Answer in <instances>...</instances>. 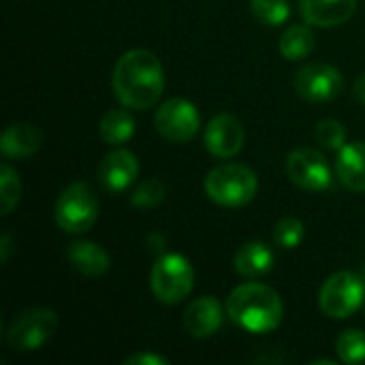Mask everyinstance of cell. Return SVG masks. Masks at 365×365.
<instances>
[{"mask_svg":"<svg viewBox=\"0 0 365 365\" xmlns=\"http://www.w3.org/2000/svg\"><path fill=\"white\" fill-rule=\"evenodd\" d=\"M244 126L242 122L231 113H218L214 115L205 126V148L216 158H233L244 148Z\"/></svg>","mask_w":365,"mask_h":365,"instance_id":"cell-11","label":"cell"},{"mask_svg":"<svg viewBox=\"0 0 365 365\" xmlns=\"http://www.w3.org/2000/svg\"><path fill=\"white\" fill-rule=\"evenodd\" d=\"M156 130L173 143H186L197 137L201 128V115L188 98H169L165 101L154 115Z\"/></svg>","mask_w":365,"mask_h":365,"instance_id":"cell-8","label":"cell"},{"mask_svg":"<svg viewBox=\"0 0 365 365\" xmlns=\"http://www.w3.org/2000/svg\"><path fill=\"white\" fill-rule=\"evenodd\" d=\"M19 197H21L19 175L9 163H2V167H0V214L9 216L15 210V205L19 203Z\"/></svg>","mask_w":365,"mask_h":365,"instance_id":"cell-22","label":"cell"},{"mask_svg":"<svg viewBox=\"0 0 365 365\" xmlns=\"http://www.w3.org/2000/svg\"><path fill=\"white\" fill-rule=\"evenodd\" d=\"M361 278H364V282H365V269H364V276H361Z\"/></svg>","mask_w":365,"mask_h":365,"instance_id":"cell-31","label":"cell"},{"mask_svg":"<svg viewBox=\"0 0 365 365\" xmlns=\"http://www.w3.org/2000/svg\"><path fill=\"white\" fill-rule=\"evenodd\" d=\"M250 13L267 28L282 26L291 15L289 0H250Z\"/></svg>","mask_w":365,"mask_h":365,"instance_id":"cell-21","label":"cell"},{"mask_svg":"<svg viewBox=\"0 0 365 365\" xmlns=\"http://www.w3.org/2000/svg\"><path fill=\"white\" fill-rule=\"evenodd\" d=\"M195 287V269L190 261L178 252L163 255L150 272V289L154 297L167 306L184 302Z\"/></svg>","mask_w":365,"mask_h":365,"instance_id":"cell-4","label":"cell"},{"mask_svg":"<svg viewBox=\"0 0 365 365\" xmlns=\"http://www.w3.org/2000/svg\"><path fill=\"white\" fill-rule=\"evenodd\" d=\"M274 263H276V255L263 242H248L233 257L235 272L248 280H259L267 276L274 269Z\"/></svg>","mask_w":365,"mask_h":365,"instance_id":"cell-16","label":"cell"},{"mask_svg":"<svg viewBox=\"0 0 365 365\" xmlns=\"http://www.w3.org/2000/svg\"><path fill=\"white\" fill-rule=\"evenodd\" d=\"M58 331V314L49 308H26L6 327V344L13 351L30 353L43 349Z\"/></svg>","mask_w":365,"mask_h":365,"instance_id":"cell-6","label":"cell"},{"mask_svg":"<svg viewBox=\"0 0 365 365\" xmlns=\"http://www.w3.org/2000/svg\"><path fill=\"white\" fill-rule=\"evenodd\" d=\"M336 353L340 361L359 365L365 361V334L359 329H346L336 340Z\"/></svg>","mask_w":365,"mask_h":365,"instance_id":"cell-23","label":"cell"},{"mask_svg":"<svg viewBox=\"0 0 365 365\" xmlns=\"http://www.w3.org/2000/svg\"><path fill=\"white\" fill-rule=\"evenodd\" d=\"M227 314L235 325L248 334H269L280 327L284 319V304L280 295L261 282H244L227 297Z\"/></svg>","mask_w":365,"mask_h":365,"instance_id":"cell-2","label":"cell"},{"mask_svg":"<svg viewBox=\"0 0 365 365\" xmlns=\"http://www.w3.org/2000/svg\"><path fill=\"white\" fill-rule=\"evenodd\" d=\"M126 365H167L169 361L160 355H154V353H137V355H130L126 361Z\"/></svg>","mask_w":365,"mask_h":365,"instance_id":"cell-27","label":"cell"},{"mask_svg":"<svg viewBox=\"0 0 365 365\" xmlns=\"http://www.w3.org/2000/svg\"><path fill=\"white\" fill-rule=\"evenodd\" d=\"M56 225L64 233H86L98 220V197L86 182L68 184L53 207Z\"/></svg>","mask_w":365,"mask_h":365,"instance_id":"cell-5","label":"cell"},{"mask_svg":"<svg viewBox=\"0 0 365 365\" xmlns=\"http://www.w3.org/2000/svg\"><path fill=\"white\" fill-rule=\"evenodd\" d=\"M353 96H355L359 103H364L365 105V73H361V75L355 79V86H353Z\"/></svg>","mask_w":365,"mask_h":365,"instance_id":"cell-29","label":"cell"},{"mask_svg":"<svg viewBox=\"0 0 365 365\" xmlns=\"http://www.w3.org/2000/svg\"><path fill=\"white\" fill-rule=\"evenodd\" d=\"M205 195L222 207H242L248 205L259 192L257 173L237 163H227L212 169L205 178Z\"/></svg>","mask_w":365,"mask_h":365,"instance_id":"cell-3","label":"cell"},{"mask_svg":"<svg viewBox=\"0 0 365 365\" xmlns=\"http://www.w3.org/2000/svg\"><path fill=\"white\" fill-rule=\"evenodd\" d=\"M317 365H336V361H331V359H319V361H314Z\"/></svg>","mask_w":365,"mask_h":365,"instance_id":"cell-30","label":"cell"},{"mask_svg":"<svg viewBox=\"0 0 365 365\" xmlns=\"http://www.w3.org/2000/svg\"><path fill=\"white\" fill-rule=\"evenodd\" d=\"M365 297V282L353 272H336L325 280L319 291V308L329 319H349L353 317Z\"/></svg>","mask_w":365,"mask_h":365,"instance_id":"cell-7","label":"cell"},{"mask_svg":"<svg viewBox=\"0 0 365 365\" xmlns=\"http://www.w3.org/2000/svg\"><path fill=\"white\" fill-rule=\"evenodd\" d=\"M344 88L342 73L325 62H314L304 66L295 75V92L310 103H327L334 101Z\"/></svg>","mask_w":365,"mask_h":365,"instance_id":"cell-10","label":"cell"},{"mask_svg":"<svg viewBox=\"0 0 365 365\" xmlns=\"http://www.w3.org/2000/svg\"><path fill=\"white\" fill-rule=\"evenodd\" d=\"M71 265L86 278H98L111 267L109 252L94 242H75L68 248Z\"/></svg>","mask_w":365,"mask_h":365,"instance_id":"cell-18","label":"cell"},{"mask_svg":"<svg viewBox=\"0 0 365 365\" xmlns=\"http://www.w3.org/2000/svg\"><path fill=\"white\" fill-rule=\"evenodd\" d=\"M167 195V188L160 180L152 178V180H145L141 182L135 190H133V197H130V203L135 207H141V210H148V207H154L158 205Z\"/></svg>","mask_w":365,"mask_h":365,"instance_id":"cell-26","label":"cell"},{"mask_svg":"<svg viewBox=\"0 0 365 365\" xmlns=\"http://www.w3.org/2000/svg\"><path fill=\"white\" fill-rule=\"evenodd\" d=\"M43 145V133L28 122L9 124L0 137V150L6 158H30Z\"/></svg>","mask_w":365,"mask_h":365,"instance_id":"cell-15","label":"cell"},{"mask_svg":"<svg viewBox=\"0 0 365 365\" xmlns=\"http://www.w3.org/2000/svg\"><path fill=\"white\" fill-rule=\"evenodd\" d=\"M314 139L321 148L340 152L346 145V128L338 120H321L314 128Z\"/></svg>","mask_w":365,"mask_h":365,"instance_id":"cell-25","label":"cell"},{"mask_svg":"<svg viewBox=\"0 0 365 365\" xmlns=\"http://www.w3.org/2000/svg\"><path fill=\"white\" fill-rule=\"evenodd\" d=\"M287 175L289 180L308 192H323L331 186V169L325 156L312 148H297L287 156Z\"/></svg>","mask_w":365,"mask_h":365,"instance_id":"cell-9","label":"cell"},{"mask_svg":"<svg viewBox=\"0 0 365 365\" xmlns=\"http://www.w3.org/2000/svg\"><path fill=\"white\" fill-rule=\"evenodd\" d=\"M115 98L128 109H150L165 90V68L150 49H130L122 53L111 73Z\"/></svg>","mask_w":365,"mask_h":365,"instance_id":"cell-1","label":"cell"},{"mask_svg":"<svg viewBox=\"0 0 365 365\" xmlns=\"http://www.w3.org/2000/svg\"><path fill=\"white\" fill-rule=\"evenodd\" d=\"M278 47H280L282 58H287L291 62L308 58L312 53V49H314V32H312L310 24H293V26H289L282 32Z\"/></svg>","mask_w":365,"mask_h":365,"instance_id":"cell-20","label":"cell"},{"mask_svg":"<svg viewBox=\"0 0 365 365\" xmlns=\"http://www.w3.org/2000/svg\"><path fill=\"white\" fill-rule=\"evenodd\" d=\"M306 237V227L299 218L295 216H284L278 220V225L274 227V242L284 248V250H293L297 248Z\"/></svg>","mask_w":365,"mask_h":365,"instance_id":"cell-24","label":"cell"},{"mask_svg":"<svg viewBox=\"0 0 365 365\" xmlns=\"http://www.w3.org/2000/svg\"><path fill=\"white\" fill-rule=\"evenodd\" d=\"M357 11V0H299V13L306 24L334 28L346 24Z\"/></svg>","mask_w":365,"mask_h":365,"instance_id":"cell-13","label":"cell"},{"mask_svg":"<svg viewBox=\"0 0 365 365\" xmlns=\"http://www.w3.org/2000/svg\"><path fill=\"white\" fill-rule=\"evenodd\" d=\"M139 175V160L130 150L118 148L109 152L98 165V180L109 192L126 190Z\"/></svg>","mask_w":365,"mask_h":365,"instance_id":"cell-12","label":"cell"},{"mask_svg":"<svg viewBox=\"0 0 365 365\" xmlns=\"http://www.w3.org/2000/svg\"><path fill=\"white\" fill-rule=\"evenodd\" d=\"M338 180L353 192H365V141L346 143L336 160Z\"/></svg>","mask_w":365,"mask_h":365,"instance_id":"cell-17","label":"cell"},{"mask_svg":"<svg viewBox=\"0 0 365 365\" xmlns=\"http://www.w3.org/2000/svg\"><path fill=\"white\" fill-rule=\"evenodd\" d=\"M11 255H13V237H11V233H4L0 240V263L2 265L9 263Z\"/></svg>","mask_w":365,"mask_h":365,"instance_id":"cell-28","label":"cell"},{"mask_svg":"<svg viewBox=\"0 0 365 365\" xmlns=\"http://www.w3.org/2000/svg\"><path fill=\"white\" fill-rule=\"evenodd\" d=\"M98 133L107 145H122V143L130 141L135 135V118L128 111V107L107 111L98 124Z\"/></svg>","mask_w":365,"mask_h":365,"instance_id":"cell-19","label":"cell"},{"mask_svg":"<svg viewBox=\"0 0 365 365\" xmlns=\"http://www.w3.org/2000/svg\"><path fill=\"white\" fill-rule=\"evenodd\" d=\"M222 319H225V310L216 297H212V295L199 297L184 312V329L192 338L203 340V338L214 336L220 329Z\"/></svg>","mask_w":365,"mask_h":365,"instance_id":"cell-14","label":"cell"}]
</instances>
